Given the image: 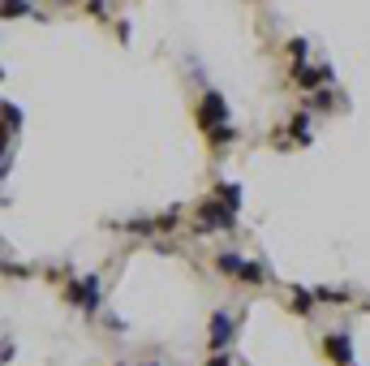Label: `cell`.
<instances>
[{"label": "cell", "mask_w": 370, "mask_h": 366, "mask_svg": "<svg viewBox=\"0 0 370 366\" xmlns=\"http://www.w3.org/2000/svg\"><path fill=\"white\" fill-rule=\"evenodd\" d=\"M224 121H229L224 95H220V91H207L202 103H198V125H202V130H216V125H224Z\"/></svg>", "instance_id": "obj_1"}, {"label": "cell", "mask_w": 370, "mask_h": 366, "mask_svg": "<svg viewBox=\"0 0 370 366\" xmlns=\"http://www.w3.org/2000/svg\"><path fill=\"white\" fill-rule=\"evenodd\" d=\"M229 224H233V212H224V207H202L198 212V233H216Z\"/></svg>", "instance_id": "obj_2"}, {"label": "cell", "mask_w": 370, "mask_h": 366, "mask_svg": "<svg viewBox=\"0 0 370 366\" xmlns=\"http://www.w3.org/2000/svg\"><path fill=\"white\" fill-rule=\"evenodd\" d=\"M69 302H78V306H95L99 302V280L95 276H86V280H78V285H69Z\"/></svg>", "instance_id": "obj_3"}, {"label": "cell", "mask_w": 370, "mask_h": 366, "mask_svg": "<svg viewBox=\"0 0 370 366\" xmlns=\"http://www.w3.org/2000/svg\"><path fill=\"white\" fill-rule=\"evenodd\" d=\"M323 349H328V353H332L340 366H353V349H349V336H345V332H328Z\"/></svg>", "instance_id": "obj_4"}, {"label": "cell", "mask_w": 370, "mask_h": 366, "mask_svg": "<svg viewBox=\"0 0 370 366\" xmlns=\"http://www.w3.org/2000/svg\"><path fill=\"white\" fill-rule=\"evenodd\" d=\"M229 336H233V319L216 315V319H211V345H229Z\"/></svg>", "instance_id": "obj_5"}, {"label": "cell", "mask_w": 370, "mask_h": 366, "mask_svg": "<svg viewBox=\"0 0 370 366\" xmlns=\"http://www.w3.org/2000/svg\"><path fill=\"white\" fill-rule=\"evenodd\" d=\"M241 268H245V263H241L237 254H220V272H233V276H241Z\"/></svg>", "instance_id": "obj_6"}, {"label": "cell", "mask_w": 370, "mask_h": 366, "mask_svg": "<svg viewBox=\"0 0 370 366\" xmlns=\"http://www.w3.org/2000/svg\"><path fill=\"white\" fill-rule=\"evenodd\" d=\"M241 280H245V285H258V280H262V268L245 263V268H241Z\"/></svg>", "instance_id": "obj_7"}, {"label": "cell", "mask_w": 370, "mask_h": 366, "mask_svg": "<svg viewBox=\"0 0 370 366\" xmlns=\"http://www.w3.org/2000/svg\"><path fill=\"white\" fill-rule=\"evenodd\" d=\"M314 297H319V302H345V293H340V289H319Z\"/></svg>", "instance_id": "obj_8"}, {"label": "cell", "mask_w": 370, "mask_h": 366, "mask_svg": "<svg viewBox=\"0 0 370 366\" xmlns=\"http://www.w3.org/2000/svg\"><path fill=\"white\" fill-rule=\"evenodd\" d=\"M220 194H224V198H229V207H237V202H241V190H237V185H224V190H220Z\"/></svg>", "instance_id": "obj_9"}, {"label": "cell", "mask_w": 370, "mask_h": 366, "mask_svg": "<svg viewBox=\"0 0 370 366\" xmlns=\"http://www.w3.org/2000/svg\"><path fill=\"white\" fill-rule=\"evenodd\" d=\"M293 302H297V310H310V293L306 289H293Z\"/></svg>", "instance_id": "obj_10"}, {"label": "cell", "mask_w": 370, "mask_h": 366, "mask_svg": "<svg viewBox=\"0 0 370 366\" xmlns=\"http://www.w3.org/2000/svg\"><path fill=\"white\" fill-rule=\"evenodd\" d=\"M207 366H229V358H211V362H207Z\"/></svg>", "instance_id": "obj_11"}]
</instances>
